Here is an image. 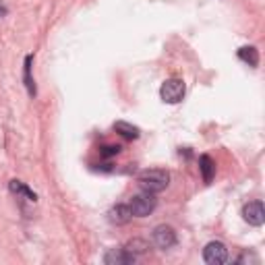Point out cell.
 <instances>
[{
    "mask_svg": "<svg viewBox=\"0 0 265 265\" xmlns=\"http://www.w3.org/2000/svg\"><path fill=\"white\" fill-rule=\"evenodd\" d=\"M155 205H157L155 193H147V191L135 195V197L131 199V203H129V207H131V211H133L135 218H145V216H149L151 211L155 209Z\"/></svg>",
    "mask_w": 265,
    "mask_h": 265,
    "instance_id": "2",
    "label": "cell"
},
{
    "mask_svg": "<svg viewBox=\"0 0 265 265\" xmlns=\"http://www.w3.org/2000/svg\"><path fill=\"white\" fill-rule=\"evenodd\" d=\"M114 131L120 133L125 139H137V137H139V129L133 127V125H129V123H125V120H118V123L114 125Z\"/></svg>",
    "mask_w": 265,
    "mask_h": 265,
    "instance_id": "13",
    "label": "cell"
},
{
    "mask_svg": "<svg viewBox=\"0 0 265 265\" xmlns=\"http://www.w3.org/2000/svg\"><path fill=\"white\" fill-rule=\"evenodd\" d=\"M135 259L137 257L131 251H127V249H112V251L106 253L104 263L106 265H133Z\"/></svg>",
    "mask_w": 265,
    "mask_h": 265,
    "instance_id": "7",
    "label": "cell"
},
{
    "mask_svg": "<svg viewBox=\"0 0 265 265\" xmlns=\"http://www.w3.org/2000/svg\"><path fill=\"white\" fill-rule=\"evenodd\" d=\"M242 218L251 226H263L265 222V207L261 201H251L242 207Z\"/></svg>",
    "mask_w": 265,
    "mask_h": 265,
    "instance_id": "6",
    "label": "cell"
},
{
    "mask_svg": "<svg viewBox=\"0 0 265 265\" xmlns=\"http://www.w3.org/2000/svg\"><path fill=\"white\" fill-rule=\"evenodd\" d=\"M238 58H240L242 63H247L249 67H257V65H259L257 48H253V46H244V48H240V50H238Z\"/></svg>",
    "mask_w": 265,
    "mask_h": 265,
    "instance_id": "12",
    "label": "cell"
},
{
    "mask_svg": "<svg viewBox=\"0 0 265 265\" xmlns=\"http://www.w3.org/2000/svg\"><path fill=\"white\" fill-rule=\"evenodd\" d=\"M120 149H123L120 145H104V147H99V153L104 157H112V155H118Z\"/></svg>",
    "mask_w": 265,
    "mask_h": 265,
    "instance_id": "15",
    "label": "cell"
},
{
    "mask_svg": "<svg viewBox=\"0 0 265 265\" xmlns=\"http://www.w3.org/2000/svg\"><path fill=\"white\" fill-rule=\"evenodd\" d=\"M137 180H139L141 189L147 193H162L170 185V174L166 170L153 168V170H143Z\"/></svg>",
    "mask_w": 265,
    "mask_h": 265,
    "instance_id": "1",
    "label": "cell"
},
{
    "mask_svg": "<svg viewBox=\"0 0 265 265\" xmlns=\"http://www.w3.org/2000/svg\"><path fill=\"white\" fill-rule=\"evenodd\" d=\"M5 15H7V7L0 5V17H5Z\"/></svg>",
    "mask_w": 265,
    "mask_h": 265,
    "instance_id": "16",
    "label": "cell"
},
{
    "mask_svg": "<svg viewBox=\"0 0 265 265\" xmlns=\"http://www.w3.org/2000/svg\"><path fill=\"white\" fill-rule=\"evenodd\" d=\"M203 259L209 265H222V263H226L228 261V249H226V244L220 242V240L209 242L203 249Z\"/></svg>",
    "mask_w": 265,
    "mask_h": 265,
    "instance_id": "4",
    "label": "cell"
},
{
    "mask_svg": "<svg viewBox=\"0 0 265 265\" xmlns=\"http://www.w3.org/2000/svg\"><path fill=\"white\" fill-rule=\"evenodd\" d=\"M31 65H33V56L27 54L25 56V65H23V81H25L27 93L33 97L35 95V83H33V77H31Z\"/></svg>",
    "mask_w": 265,
    "mask_h": 265,
    "instance_id": "11",
    "label": "cell"
},
{
    "mask_svg": "<svg viewBox=\"0 0 265 265\" xmlns=\"http://www.w3.org/2000/svg\"><path fill=\"white\" fill-rule=\"evenodd\" d=\"M125 249H127V251H131V253H133V255L137 257V255L145 253V251L149 249V244H147L145 240H141V238H135V240H131V242H129V244H127Z\"/></svg>",
    "mask_w": 265,
    "mask_h": 265,
    "instance_id": "14",
    "label": "cell"
},
{
    "mask_svg": "<svg viewBox=\"0 0 265 265\" xmlns=\"http://www.w3.org/2000/svg\"><path fill=\"white\" fill-rule=\"evenodd\" d=\"M9 189H11V193H15V195H19V197H23L27 201H35L37 199V195L25 182H21V180H11L9 182Z\"/></svg>",
    "mask_w": 265,
    "mask_h": 265,
    "instance_id": "10",
    "label": "cell"
},
{
    "mask_svg": "<svg viewBox=\"0 0 265 265\" xmlns=\"http://www.w3.org/2000/svg\"><path fill=\"white\" fill-rule=\"evenodd\" d=\"M185 91H187V85L182 79L178 77H172V79H166L160 87V95L166 104H178L182 97H185Z\"/></svg>",
    "mask_w": 265,
    "mask_h": 265,
    "instance_id": "3",
    "label": "cell"
},
{
    "mask_svg": "<svg viewBox=\"0 0 265 265\" xmlns=\"http://www.w3.org/2000/svg\"><path fill=\"white\" fill-rule=\"evenodd\" d=\"M199 170H201V174H203V180L209 185L211 180H214V174H216V164H214V160H211L209 155H201L199 157Z\"/></svg>",
    "mask_w": 265,
    "mask_h": 265,
    "instance_id": "9",
    "label": "cell"
},
{
    "mask_svg": "<svg viewBox=\"0 0 265 265\" xmlns=\"http://www.w3.org/2000/svg\"><path fill=\"white\" fill-rule=\"evenodd\" d=\"M151 236H153V244H155L157 249H162V251L172 249V247L176 244V232H174L172 226H166V224L155 226Z\"/></svg>",
    "mask_w": 265,
    "mask_h": 265,
    "instance_id": "5",
    "label": "cell"
},
{
    "mask_svg": "<svg viewBox=\"0 0 265 265\" xmlns=\"http://www.w3.org/2000/svg\"><path fill=\"white\" fill-rule=\"evenodd\" d=\"M133 218V211L129 205H116L110 209V214H108V220L116 226H123V224H129Z\"/></svg>",
    "mask_w": 265,
    "mask_h": 265,
    "instance_id": "8",
    "label": "cell"
}]
</instances>
